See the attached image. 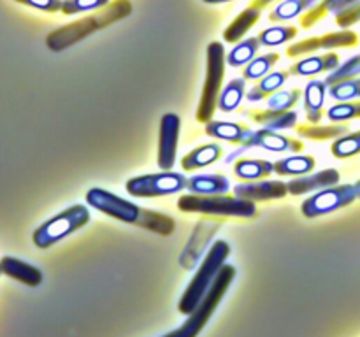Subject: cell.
Wrapping results in <instances>:
<instances>
[{
	"mask_svg": "<svg viewBox=\"0 0 360 337\" xmlns=\"http://www.w3.org/2000/svg\"><path fill=\"white\" fill-rule=\"evenodd\" d=\"M330 151L336 158H350L360 153V130L354 133H345L338 137L330 146Z\"/></svg>",
	"mask_w": 360,
	"mask_h": 337,
	"instance_id": "cell-34",
	"label": "cell"
},
{
	"mask_svg": "<svg viewBox=\"0 0 360 337\" xmlns=\"http://www.w3.org/2000/svg\"><path fill=\"white\" fill-rule=\"evenodd\" d=\"M359 199L355 185H336L323 188L302 202L301 211L306 218H319L347 207Z\"/></svg>",
	"mask_w": 360,
	"mask_h": 337,
	"instance_id": "cell-8",
	"label": "cell"
},
{
	"mask_svg": "<svg viewBox=\"0 0 360 337\" xmlns=\"http://www.w3.org/2000/svg\"><path fill=\"white\" fill-rule=\"evenodd\" d=\"M236 277V267L234 265H227L225 263L221 267L220 274L217 276L214 283L211 284V288L207 290V293L204 295V298L200 300V304L197 305L195 311L192 315H188L186 322L183 323L181 329L172 330V332L165 333L164 337H197L199 336L200 330L204 329L210 318L213 316L214 309L218 308V304L221 302V298L225 297L227 293L229 286L234 281Z\"/></svg>",
	"mask_w": 360,
	"mask_h": 337,
	"instance_id": "cell-4",
	"label": "cell"
},
{
	"mask_svg": "<svg viewBox=\"0 0 360 337\" xmlns=\"http://www.w3.org/2000/svg\"><path fill=\"white\" fill-rule=\"evenodd\" d=\"M297 28L295 27H285V25H276V27L266 28L264 32H260L259 41L262 46L267 48H273V46H280L283 42H288L290 39H294L297 35Z\"/></svg>",
	"mask_w": 360,
	"mask_h": 337,
	"instance_id": "cell-33",
	"label": "cell"
},
{
	"mask_svg": "<svg viewBox=\"0 0 360 337\" xmlns=\"http://www.w3.org/2000/svg\"><path fill=\"white\" fill-rule=\"evenodd\" d=\"M315 168V158L308 154H297V157H288L283 160L274 161V172L278 176H306Z\"/></svg>",
	"mask_w": 360,
	"mask_h": 337,
	"instance_id": "cell-26",
	"label": "cell"
},
{
	"mask_svg": "<svg viewBox=\"0 0 360 337\" xmlns=\"http://www.w3.org/2000/svg\"><path fill=\"white\" fill-rule=\"evenodd\" d=\"M316 0H285V2L278 4L271 13V21H288L297 18L299 14L304 13L306 9L313 7Z\"/></svg>",
	"mask_w": 360,
	"mask_h": 337,
	"instance_id": "cell-30",
	"label": "cell"
},
{
	"mask_svg": "<svg viewBox=\"0 0 360 337\" xmlns=\"http://www.w3.org/2000/svg\"><path fill=\"white\" fill-rule=\"evenodd\" d=\"M340 67V56L336 53H327L320 56H309V58L299 60L290 67L292 76H315L320 72H333Z\"/></svg>",
	"mask_w": 360,
	"mask_h": 337,
	"instance_id": "cell-20",
	"label": "cell"
},
{
	"mask_svg": "<svg viewBox=\"0 0 360 337\" xmlns=\"http://www.w3.org/2000/svg\"><path fill=\"white\" fill-rule=\"evenodd\" d=\"M204 132H206L210 137H214V139H224L232 144L245 146V144L250 140V137H252L253 130L248 128V126L241 125V123L214 121V119H211L210 123H206Z\"/></svg>",
	"mask_w": 360,
	"mask_h": 337,
	"instance_id": "cell-17",
	"label": "cell"
},
{
	"mask_svg": "<svg viewBox=\"0 0 360 337\" xmlns=\"http://www.w3.org/2000/svg\"><path fill=\"white\" fill-rule=\"evenodd\" d=\"M108 2L109 0H63L62 13L63 14L86 13V11L101 9V7L108 6Z\"/></svg>",
	"mask_w": 360,
	"mask_h": 337,
	"instance_id": "cell-39",
	"label": "cell"
},
{
	"mask_svg": "<svg viewBox=\"0 0 360 337\" xmlns=\"http://www.w3.org/2000/svg\"><path fill=\"white\" fill-rule=\"evenodd\" d=\"M340 172L336 168H326L316 174H306L294 178L290 183H287L288 193L292 195H304L309 192H320L323 188H330L340 183Z\"/></svg>",
	"mask_w": 360,
	"mask_h": 337,
	"instance_id": "cell-15",
	"label": "cell"
},
{
	"mask_svg": "<svg viewBox=\"0 0 360 337\" xmlns=\"http://www.w3.org/2000/svg\"><path fill=\"white\" fill-rule=\"evenodd\" d=\"M137 227H143L146 230L155 232V234H160V235H169L174 232V220L165 214L157 213V211H151V209H144L141 207V216L137 220Z\"/></svg>",
	"mask_w": 360,
	"mask_h": 337,
	"instance_id": "cell-27",
	"label": "cell"
},
{
	"mask_svg": "<svg viewBox=\"0 0 360 337\" xmlns=\"http://www.w3.org/2000/svg\"><path fill=\"white\" fill-rule=\"evenodd\" d=\"M245 77H238V79H232L224 88V91L220 93V98H218V109L220 111L232 112L234 109L239 107L241 100L245 98Z\"/></svg>",
	"mask_w": 360,
	"mask_h": 337,
	"instance_id": "cell-28",
	"label": "cell"
},
{
	"mask_svg": "<svg viewBox=\"0 0 360 337\" xmlns=\"http://www.w3.org/2000/svg\"><path fill=\"white\" fill-rule=\"evenodd\" d=\"M357 21H360V4L341 11V13H338V16H336V23L340 25L341 28L352 27V25H355Z\"/></svg>",
	"mask_w": 360,
	"mask_h": 337,
	"instance_id": "cell-41",
	"label": "cell"
},
{
	"mask_svg": "<svg viewBox=\"0 0 360 337\" xmlns=\"http://www.w3.org/2000/svg\"><path fill=\"white\" fill-rule=\"evenodd\" d=\"M288 76H290V70H278V72L267 74L266 77H262V79L259 81V84H255V86L246 93V98H248L250 102H259L264 100V98H269L271 95L280 91V88L283 86L285 81L288 79Z\"/></svg>",
	"mask_w": 360,
	"mask_h": 337,
	"instance_id": "cell-24",
	"label": "cell"
},
{
	"mask_svg": "<svg viewBox=\"0 0 360 337\" xmlns=\"http://www.w3.org/2000/svg\"><path fill=\"white\" fill-rule=\"evenodd\" d=\"M225 63L227 53L224 44L218 41L207 46V63H206V81H204L202 97H200L197 119L200 123H210L213 119L214 111L218 107V98L221 93V83L225 77Z\"/></svg>",
	"mask_w": 360,
	"mask_h": 337,
	"instance_id": "cell-5",
	"label": "cell"
},
{
	"mask_svg": "<svg viewBox=\"0 0 360 337\" xmlns=\"http://www.w3.org/2000/svg\"><path fill=\"white\" fill-rule=\"evenodd\" d=\"M259 46H260L259 37H252V39H245V41H239L238 46H234V48L229 51L227 63L231 67L248 65V63L253 60V56L257 55V51H259Z\"/></svg>",
	"mask_w": 360,
	"mask_h": 337,
	"instance_id": "cell-29",
	"label": "cell"
},
{
	"mask_svg": "<svg viewBox=\"0 0 360 337\" xmlns=\"http://www.w3.org/2000/svg\"><path fill=\"white\" fill-rule=\"evenodd\" d=\"M229 255H231V246H229V242L224 241V239H218V241L210 248L206 258L200 263L199 270H197L193 279L190 281V284L186 286L185 293H183L181 300H179L178 304L179 312L188 316L195 311V308L200 304L204 295L207 293L211 284L214 283L217 276L220 274L221 267L227 262Z\"/></svg>",
	"mask_w": 360,
	"mask_h": 337,
	"instance_id": "cell-2",
	"label": "cell"
},
{
	"mask_svg": "<svg viewBox=\"0 0 360 337\" xmlns=\"http://www.w3.org/2000/svg\"><path fill=\"white\" fill-rule=\"evenodd\" d=\"M278 60H280V55H278V53H266V55L262 56H257V58H253L252 62L245 67L243 76H245V79L252 81L262 79V77H266L267 72L273 69V65Z\"/></svg>",
	"mask_w": 360,
	"mask_h": 337,
	"instance_id": "cell-32",
	"label": "cell"
},
{
	"mask_svg": "<svg viewBox=\"0 0 360 337\" xmlns=\"http://www.w3.org/2000/svg\"><path fill=\"white\" fill-rule=\"evenodd\" d=\"M274 172V164L267 160H252V158H241L234 164V174L239 179L246 181H259L266 179Z\"/></svg>",
	"mask_w": 360,
	"mask_h": 337,
	"instance_id": "cell-25",
	"label": "cell"
},
{
	"mask_svg": "<svg viewBox=\"0 0 360 337\" xmlns=\"http://www.w3.org/2000/svg\"><path fill=\"white\" fill-rule=\"evenodd\" d=\"M218 228H220V221L217 220H200L197 223L195 230L192 232V239H190L181 258H179V262H181L185 269H195L193 265L199 262L202 253H207V237H211Z\"/></svg>",
	"mask_w": 360,
	"mask_h": 337,
	"instance_id": "cell-13",
	"label": "cell"
},
{
	"mask_svg": "<svg viewBox=\"0 0 360 337\" xmlns=\"http://www.w3.org/2000/svg\"><path fill=\"white\" fill-rule=\"evenodd\" d=\"M206 4H224V2H232V0H202Z\"/></svg>",
	"mask_w": 360,
	"mask_h": 337,
	"instance_id": "cell-42",
	"label": "cell"
},
{
	"mask_svg": "<svg viewBox=\"0 0 360 337\" xmlns=\"http://www.w3.org/2000/svg\"><path fill=\"white\" fill-rule=\"evenodd\" d=\"M130 11H132V6H130L129 0H116L112 6L105 7L98 14H94L90 18H83V20L74 21V23L65 25V27L51 32L46 37V44H48V48L51 51H63V49H67L69 46H74L81 39L94 34V32L101 30V28L122 20V18H127L130 14Z\"/></svg>",
	"mask_w": 360,
	"mask_h": 337,
	"instance_id": "cell-1",
	"label": "cell"
},
{
	"mask_svg": "<svg viewBox=\"0 0 360 337\" xmlns=\"http://www.w3.org/2000/svg\"><path fill=\"white\" fill-rule=\"evenodd\" d=\"M86 202L94 209L115 218V220L125 221V223L136 225L141 216V207L134 202L122 199L115 193L108 192L102 188H91L86 192Z\"/></svg>",
	"mask_w": 360,
	"mask_h": 337,
	"instance_id": "cell-9",
	"label": "cell"
},
{
	"mask_svg": "<svg viewBox=\"0 0 360 337\" xmlns=\"http://www.w3.org/2000/svg\"><path fill=\"white\" fill-rule=\"evenodd\" d=\"M287 193H288L287 183L266 181V179H259V181H252V183H239V185L234 186L236 197L252 200V202L283 199V197H287Z\"/></svg>",
	"mask_w": 360,
	"mask_h": 337,
	"instance_id": "cell-14",
	"label": "cell"
},
{
	"mask_svg": "<svg viewBox=\"0 0 360 337\" xmlns=\"http://www.w3.org/2000/svg\"><path fill=\"white\" fill-rule=\"evenodd\" d=\"M327 83L326 81H309L304 90V109L309 123H319L323 116V102H326Z\"/></svg>",
	"mask_w": 360,
	"mask_h": 337,
	"instance_id": "cell-22",
	"label": "cell"
},
{
	"mask_svg": "<svg viewBox=\"0 0 360 337\" xmlns=\"http://www.w3.org/2000/svg\"><path fill=\"white\" fill-rule=\"evenodd\" d=\"M179 130L181 119L174 112H167L160 119V133H158V167L171 171L176 164V151H178Z\"/></svg>",
	"mask_w": 360,
	"mask_h": 337,
	"instance_id": "cell-10",
	"label": "cell"
},
{
	"mask_svg": "<svg viewBox=\"0 0 360 337\" xmlns=\"http://www.w3.org/2000/svg\"><path fill=\"white\" fill-rule=\"evenodd\" d=\"M14 2L34 7V9L39 11H44V13H56V11H62V0H14Z\"/></svg>",
	"mask_w": 360,
	"mask_h": 337,
	"instance_id": "cell-40",
	"label": "cell"
},
{
	"mask_svg": "<svg viewBox=\"0 0 360 337\" xmlns=\"http://www.w3.org/2000/svg\"><path fill=\"white\" fill-rule=\"evenodd\" d=\"M329 95L338 102H348L352 98H360V79L343 81V83H338L329 86Z\"/></svg>",
	"mask_w": 360,
	"mask_h": 337,
	"instance_id": "cell-37",
	"label": "cell"
},
{
	"mask_svg": "<svg viewBox=\"0 0 360 337\" xmlns=\"http://www.w3.org/2000/svg\"><path fill=\"white\" fill-rule=\"evenodd\" d=\"M186 190L195 195H221L229 193L231 181L224 174H199L188 179Z\"/></svg>",
	"mask_w": 360,
	"mask_h": 337,
	"instance_id": "cell-19",
	"label": "cell"
},
{
	"mask_svg": "<svg viewBox=\"0 0 360 337\" xmlns=\"http://www.w3.org/2000/svg\"><path fill=\"white\" fill-rule=\"evenodd\" d=\"M359 42L357 34L350 30L336 32V34H327L322 37H311L304 39L301 42H294L290 48L287 49L288 56H301L306 53L319 51V49H334V48H352Z\"/></svg>",
	"mask_w": 360,
	"mask_h": 337,
	"instance_id": "cell-12",
	"label": "cell"
},
{
	"mask_svg": "<svg viewBox=\"0 0 360 337\" xmlns=\"http://www.w3.org/2000/svg\"><path fill=\"white\" fill-rule=\"evenodd\" d=\"M355 190H357V195H359V199H360V179L357 183H355Z\"/></svg>",
	"mask_w": 360,
	"mask_h": 337,
	"instance_id": "cell-43",
	"label": "cell"
},
{
	"mask_svg": "<svg viewBox=\"0 0 360 337\" xmlns=\"http://www.w3.org/2000/svg\"><path fill=\"white\" fill-rule=\"evenodd\" d=\"M0 265H2V272L6 276L27 284V286H39L42 283V272L37 267L32 265V263L14 258V256H4L0 260Z\"/></svg>",
	"mask_w": 360,
	"mask_h": 337,
	"instance_id": "cell-18",
	"label": "cell"
},
{
	"mask_svg": "<svg viewBox=\"0 0 360 337\" xmlns=\"http://www.w3.org/2000/svg\"><path fill=\"white\" fill-rule=\"evenodd\" d=\"M250 118L255 123L262 125L264 128L274 130V132H280V130H288L294 128L297 125V112L295 111H274V109H267V111H252L250 112Z\"/></svg>",
	"mask_w": 360,
	"mask_h": 337,
	"instance_id": "cell-21",
	"label": "cell"
},
{
	"mask_svg": "<svg viewBox=\"0 0 360 337\" xmlns=\"http://www.w3.org/2000/svg\"><path fill=\"white\" fill-rule=\"evenodd\" d=\"M188 179L179 172L164 171L158 174L137 176V178L129 179L127 183V192L132 197H143V199H151V197H164L178 193L186 188Z\"/></svg>",
	"mask_w": 360,
	"mask_h": 337,
	"instance_id": "cell-7",
	"label": "cell"
},
{
	"mask_svg": "<svg viewBox=\"0 0 360 337\" xmlns=\"http://www.w3.org/2000/svg\"><path fill=\"white\" fill-rule=\"evenodd\" d=\"M0 274H4V272H2V265H0Z\"/></svg>",
	"mask_w": 360,
	"mask_h": 337,
	"instance_id": "cell-44",
	"label": "cell"
},
{
	"mask_svg": "<svg viewBox=\"0 0 360 337\" xmlns=\"http://www.w3.org/2000/svg\"><path fill=\"white\" fill-rule=\"evenodd\" d=\"M250 147H264V150L278 151V153H285V151L297 153V151H302V147L304 146H302V143H299V140L280 136V133L274 132V130L260 128V130H253L248 143H246L245 146L239 147L238 151H234L231 157H227V161H234V158H238V154H241L243 151L250 150Z\"/></svg>",
	"mask_w": 360,
	"mask_h": 337,
	"instance_id": "cell-11",
	"label": "cell"
},
{
	"mask_svg": "<svg viewBox=\"0 0 360 337\" xmlns=\"http://www.w3.org/2000/svg\"><path fill=\"white\" fill-rule=\"evenodd\" d=\"M273 0H257L255 4H252L250 7H246L231 25H229L227 30L224 32L225 42H239L245 37L246 32L253 27V25L259 21L260 13H262L264 7H267Z\"/></svg>",
	"mask_w": 360,
	"mask_h": 337,
	"instance_id": "cell-16",
	"label": "cell"
},
{
	"mask_svg": "<svg viewBox=\"0 0 360 337\" xmlns=\"http://www.w3.org/2000/svg\"><path fill=\"white\" fill-rule=\"evenodd\" d=\"M347 130H348L347 126L343 125H316V126L301 125L297 126V136L306 137V139H311V140H329V139H338V137L345 136Z\"/></svg>",
	"mask_w": 360,
	"mask_h": 337,
	"instance_id": "cell-31",
	"label": "cell"
},
{
	"mask_svg": "<svg viewBox=\"0 0 360 337\" xmlns=\"http://www.w3.org/2000/svg\"><path fill=\"white\" fill-rule=\"evenodd\" d=\"M357 76H360V55L354 56V58H350L348 62H345L343 65L338 67L336 70H333V72L327 76L326 83L327 86H333V84L343 83V81L355 79Z\"/></svg>",
	"mask_w": 360,
	"mask_h": 337,
	"instance_id": "cell-35",
	"label": "cell"
},
{
	"mask_svg": "<svg viewBox=\"0 0 360 337\" xmlns=\"http://www.w3.org/2000/svg\"><path fill=\"white\" fill-rule=\"evenodd\" d=\"M221 153H224V151H221V146H218V144H204V146L192 150L185 158H183L181 167L185 168V171H195V168L207 167V165L220 160Z\"/></svg>",
	"mask_w": 360,
	"mask_h": 337,
	"instance_id": "cell-23",
	"label": "cell"
},
{
	"mask_svg": "<svg viewBox=\"0 0 360 337\" xmlns=\"http://www.w3.org/2000/svg\"><path fill=\"white\" fill-rule=\"evenodd\" d=\"M90 221V211L84 206H70L69 209L62 211L60 214L53 216L51 220L44 221L39 228H35L34 235V244L37 248L46 249L51 248L58 241L65 239L67 235L74 234L76 230L83 228Z\"/></svg>",
	"mask_w": 360,
	"mask_h": 337,
	"instance_id": "cell-6",
	"label": "cell"
},
{
	"mask_svg": "<svg viewBox=\"0 0 360 337\" xmlns=\"http://www.w3.org/2000/svg\"><path fill=\"white\" fill-rule=\"evenodd\" d=\"M301 98V91L299 90H283L276 91L267 98V107L274 109V111H290L295 107V104Z\"/></svg>",
	"mask_w": 360,
	"mask_h": 337,
	"instance_id": "cell-36",
	"label": "cell"
},
{
	"mask_svg": "<svg viewBox=\"0 0 360 337\" xmlns=\"http://www.w3.org/2000/svg\"><path fill=\"white\" fill-rule=\"evenodd\" d=\"M178 209L183 213H200L210 216H232V218H253L257 214L255 202L231 197L227 193L221 195H181L178 199Z\"/></svg>",
	"mask_w": 360,
	"mask_h": 337,
	"instance_id": "cell-3",
	"label": "cell"
},
{
	"mask_svg": "<svg viewBox=\"0 0 360 337\" xmlns=\"http://www.w3.org/2000/svg\"><path fill=\"white\" fill-rule=\"evenodd\" d=\"M330 121H347V119L360 118V102H340L327 111Z\"/></svg>",
	"mask_w": 360,
	"mask_h": 337,
	"instance_id": "cell-38",
	"label": "cell"
}]
</instances>
